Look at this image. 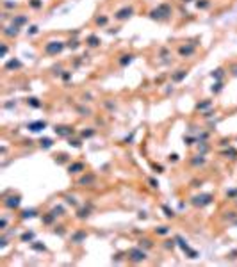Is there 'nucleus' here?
<instances>
[{"instance_id":"2","label":"nucleus","mask_w":237,"mask_h":267,"mask_svg":"<svg viewBox=\"0 0 237 267\" xmlns=\"http://www.w3.org/2000/svg\"><path fill=\"white\" fill-rule=\"evenodd\" d=\"M62 48H64L62 41H50V43L45 45V52L50 53V55H57L59 52H62Z\"/></svg>"},{"instance_id":"40","label":"nucleus","mask_w":237,"mask_h":267,"mask_svg":"<svg viewBox=\"0 0 237 267\" xmlns=\"http://www.w3.org/2000/svg\"><path fill=\"white\" fill-rule=\"evenodd\" d=\"M82 135H84V137H91V135H93V130H87V132H82Z\"/></svg>"},{"instance_id":"13","label":"nucleus","mask_w":237,"mask_h":267,"mask_svg":"<svg viewBox=\"0 0 237 267\" xmlns=\"http://www.w3.org/2000/svg\"><path fill=\"white\" fill-rule=\"evenodd\" d=\"M4 34L5 36H16L18 34V27H7V29H4Z\"/></svg>"},{"instance_id":"5","label":"nucleus","mask_w":237,"mask_h":267,"mask_svg":"<svg viewBox=\"0 0 237 267\" xmlns=\"http://www.w3.org/2000/svg\"><path fill=\"white\" fill-rule=\"evenodd\" d=\"M134 14V9L132 7H123V9H120L118 12H116V20H127V18H130Z\"/></svg>"},{"instance_id":"23","label":"nucleus","mask_w":237,"mask_h":267,"mask_svg":"<svg viewBox=\"0 0 237 267\" xmlns=\"http://www.w3.org/2000/svg\"><path fill=\"white\" fill-rule=\"evenodd\" d=\"M62 212H64V210H62V207H55V208H52V214H54L55 217H57V216H62Z\"/></svg>"},{"instance_id":"3","label":"nucleus","mask_w":237,"mask_h":267,"mask_svg":"<svg viewBox=\"0 0 237 267\" xmlns=\"http://www.w3.org/2000/svg\"><path fill=\"white\" fill-rule=\"evenodd\" d=\"M212 203V194H200L193 198V205L194 207H207Z\"/></svg>"},{"instance_id":"44","label":"nucleus","mask_w":237,"mask_h":267,"mask_svg":"<svg viewBox=\"0 0 237 267\" xmlns=\"http://www.w3.org/2000/svg\"><path fill=\"white\" fill-rule=\"evenodd\" d=\"M150 184H152V187H157V185H159V184H157V182H155V180H153V178H152V180H150Z\"/></svg>"},{"instance_id":"43","label":"nucleus","mask_w":237,"mask_h":267,"mask_svg":"<svg viewBox=\"0 0 237 267\" xmlns=\"http://www.w3.org/2000/svg\"><path fill=\"white\" fill-rule=\"evenodd\" d=\"M5 53H7V46L4 45V46H2V55H5Z\"/></svg>"},{"instance_id":"26","label":"nucleus","mask_w":237,"mask_h":267,"mask_svg":"<svg viewBox=\"0 0 237 267\" xmlns=\"http://www.w3.org/2000/svg\"><path fill=\"white\" fill-rule=\"evenodd\" d=\"M221 87H223V84H221V82H216V84L212 86V91H214V93H219Z\"/></svg>"},{"instance_id":"33","label":"nucleus","mask_w":237,"mask_h":267,"mask_svg":"<svg viewBox=\"0 0 237 267\" xmlns=\"http://www.w3.org/2000/svg\"><path fill=\"white\" fill-rule=\"evenodd\" d=\"M198 7L205 9V7H209V2H207V0H203V2H198Z\"/></svg>"},{"instance_id":"34","label":"nucleus","mask_w":237,"mask_h":267,"mask_svg":"<svg viewBox=\"0 0 237 267\" xmlns=\"http://www.w3.org/2000/svg\"><path fill=\"white\" fill-rule=\"evenodd\" d=\"M29 34H30V36H32V34H37V27H36V25H32V27L29 29Z\"/></svg>"},{"instance_id":"28","label":"nucleus","mask_w":237,"mask_h":267,"mask_svg":"<svg viewBox=\"0 0 237 267\" xmlns=\"http://www.w3.org/2000/svg\"><path fill=\"white\" fill-rule=\"evenodd\" d=\"M155 232H157V233H161V235H166V233H168V232H169V230H168V228H166V226H161V228H157V230H155Z\"/></svg>"},{"instance_id":"41","label":"nucleus","mask_w":237,"mask_h":267,"mask_svg":"<svg viewBox=\"0 0 237 267\" xmlns=\"http://www.w3.org/2000/svg\"><path fill=\"white\" fill-rule=\"evenodd\" d=\"M5 225H7V221H5V219H2V221H0V228H2V230H5Z\"/></svg>"},{"instance_id":"24","label":"nucleus","mask_w":237,"mask_h":267,"mask_svg":"<svg viewBox=\"0 0 237 267\" xmlns=\"http://www.w3.org/2000/svg\"><path fill=\"white\" fill-rule=\"evenodd\" d=\"M32 248H34L36 251H45V249H46L43 244H37V242H32Z\"/></svg>"},{"instance_id":"29","label":"nucleus","mask_w":237,"mask_h":267,"mask_svg":"<svg viewBox=\"0 0 237 267\" xmlns=\"http://www.w3.org/2000/svg\"><path fill=\"white\" fill-rule=\"evenodd\" d=\"M162 210L166 212V216H168V217H173V216H175V212H173V210H169L168 207H162Z\"/></svg>"},{"instance_id":"45","label":"nucleus","mask_w":237,"mask_h":267,"mask_svg":"<svg viewBox=\"0 0 237 267\" xmlns=\"http://www.w3.org/2000/svg\"><path fill=\"white\" fill-rule=\"evenodd\" d=\"M234 75L237 77V66H234Z\"/></svg>"},{"instance_id":"4","label":"nucleus","mask_w":237,"mask_h":267,"mask_svg":"<svg viewBox=\"0 0 237 267\" xmlns=\"http://www.w3.org/2000/svg\"><path fill=\"white\" fill-rule=\"evenodd\" d=\"M145 258H146V253H145L141 248H134V249L128 251V260H130V262H136V264H137V262H143Z\"/></svg>"},{"instance_id":"25","label":"nucleus","mask_w":237,"mask_h":267,"mask_svg":"<svg viewBox=\"0 0 237 267\" xmlns=\"http://www.w3.org/2000/svg\"><path fill=\"white\" fill-rule=\"evenodd\" d=\"M30 5H32L34 9H39V7L43 5V2H41V0H30Z\"/></svg>"},{"instance_id":"18","label":"nucleus","mask_w":237,"mask_h":267,"mask_svg":"<svg viewBox=\"0 0 237 267\" xmlns=\"http://www.w3.org/2000/svg\"><path fill=\"white\" fill-rule=\"evenodd\" d=\"M27 21V18L25 16H18V18H14L12 20V23H14V27H18V25H21V23H25Z\"/></svg>"},{"instance_id":"38","label":"nucleus","mask_w":237,"mask_h":267,"mask_svg":"<svg viewBox=\"0 0 237 267\" xmlns=\"http://www.w3.org/2000/svg\"><path fill=\"white\" fill-rule=\"evenodd\" d=\"M68 46H70V48H77V46H79V41H70Z\"/></svg>"},{"instance_id":"32","label":"nucleus","mask_w":237,"mask_h":267,"mask_svg":"<svg viewBox=\"0 0 237 267\" xmlns=\"http://www.w3.org/2000/svg\"><path fill=\"white\" fill-rule=\"evenodd\" d=\"M96 23H98V25H105V23H107V18H105V16H102V18H98V20H96Z\"/></svg>"},{"instance_id":"31","label":"nucleus","mask_w":237,"mask_h":267,"mask_svg":"<svg viewBox=\"0 0 237 267\" xmlns=\"http://www.w3.org/2000/svg\"><path fill=\"white\" fill-rule=\"evenodd\" d=\"M203 162H205V159H203L202 155H200V159H194V160H193V164H194V166H198V164H203Z\"/></svg>"},{"instance_id":"42","label":"nucleus","mask_w":237,"mask_h":267,"mask_svg":"<svg viewBox=\"0 0 237 267\" xmlns=\"http://www.w3.org/2000/svg\"><path fill=\"white\" fill-rule=\"evenodd\" d=\"M5 7H16V4H12V2H5Z\"/></svg>"},{"instance_id":"7","label":"nucleus","mask_w":237,"mask_h":267,"mask_svg":"<svg viewBox=\"0 0 237 267\" xmlns=\"http://www.w3.org/2000/svg\"><path fill=\"white\" fill-rule=\"evenodd\" d=\"M46 128V123L45 121H32V123H29V130L30 132H41V130H45Z\"/></svg>"},{"instance_id":"9","label":"nucleus","mask_w":237,"mask_h":267,"mask_svg":"<svg viewBox=\"0 0 237 267\" xmlns=\"http://www.w3.org/2000/svg\"><path fill=\"white\" fill-rule=\"evenodd\" d=\"M70 173H80L82 169H84V164L82 162H75V164H70Z\"/></svg>"},{"instance_id":"35","label":"nucleus","mask_w":237,"mask_h":267,"mask_svg":"<svg viewBox=\"0 0 237 267\" xmlns=\"http://www.w3.org/2000/svg\"><path fill=\"white\" fill-rule=\"evenodd\" d=\"M70 144H73L75 148H80V141H77V139H73V141L70 139Z\"/></svg>"},{"instance_id":"1","label":"nucleus","mask_w":237,"mask_h":267,"mask_svg":"<svg viewBox=\"0 0 237 267\" xmlns=\"http://www.w3.org/2000/svg\"><path fill=\"white\" fill-rule=\"evenodd\" d=\"M171 14V5H168V4H161L157 9H153L152 12H150V16L153 18V20H164V18H168Z\"/></svg>"},{"instance_id":"17","label":"nucleus","mask_w":237,"mask_h":267,"mask_svg":"<svg viewBox=\"0 0 237 267\" xmlns=\"http://www.w3.org/2000/svg\"><path fill=\"white\" fill-rule=\"evenodd\" d=\"M82 239H86V233H84V232H79V233L73 235V242H77V244H79Z\"/></svg>"},{"instance_id":"14","label":"nucleus","mask_w":237,"mask_h":267,"mask_svg":"<svg viewBox=\"0 0 237 267\" xmlns=\"http://www.w3.org/2000/svg\"><path fill=\"white\" fill-rule=\"evenodd\" d=\"M87 43H89V46H98V45H100V39H98L96 36H89V37H87Z\"/></svg>"},{"instance_id":"8","label":"nucleus","mask_w":237,"mask_h":267,"mask_svg":"<svg viewBox=\"0 0 237 267\" xmlns=\"http://www.w3.org/2000/svg\"><path fill=\"white\" fill-rule=\"evenodd\" d=\"M4 205H5L7 208H18V207H20V196H11V198H7V200L4 201Z\"/></svg>"},{"instance_id":"27","label":"nucleus","mask_w":237,"mask_h":267,"mask_svg":"<svg viewBox=\"0 0 237 267\" xmlns=\"http://www.w3.org/2000/svg\"><path fill=\"white\" fill-rule=\"evenodd\" d=\"M212 77H214V78H221V77H223V69H216V71H212Z\"/></svg>"},{"instance_id":"15","label":"nucleus","mask_w":237,"mask_h":267,"mask_svg":"<svg viewBox=\"0 0 237 267\" xmlns=\"http://www.w3.org/2000/svg\"><path fill=\"white\" fill-rule=\"evenodd\" d=\"M186 73H187L186 69H178V73H177V75H173V80H175V82H178V80H182V78L186 77Z\"/></svg>"},{"instance_id":"6","label":"nucleus","mask_w":237,"mask_h":267,"mask_svg":"<svg viewBox=\"0 0 237 267\" xmlns=\"http://www.w3.org/2000/svg\"><path fill=\"white\" fill-rule=\"evenodd\" d=\"M54 130H55V134H57V135H61V137H68V135H71V134H73V128H71V127H64V125L55 127Z\"/></svg>"},{"instance_id":"30","label":"nucleus","mask_w":237,"mask_h":267,"mask_svg":"<svg viewBox=\"0 0 237 267\" xmlns=\"http://www.w3.org/2000/svg\"><path fill=\"white\" fill-rule=\"evenodd\" d=\"M225 155H230V159H234V157H236V155H237V151H236V150H234V148H230L228 151H225Z\"/></svg>"},{"instance_id":"19","label":"nucleus","mask_w":237,"mask_h":267,"mask_svg":"<svg viewBox=\"0 0 237 267\" xmlns=\"http://www.w3.org/2000/svg\"><path fill=\"white\" fill-rule=\"evenodd\" d=\"M36 214H37L36 210H23V214H21V217H23V219H27V217H34Z\"/></svg>"},{"instance_id":"36","label":"nucleus","mask_w":237,"mask_h":267,"mask_svg":"<svg viewBox=\"0 0 237 267\" xmlns=\"http://www.w3.org/2000/svg\"><path fill=\"white\" fill-rule=\"evenodd\" d=\"M66 201H68V203H71V205H77V201H75V198H73V196H66Z\"/></svg>"},{"instance_id":"11","label":"nucleus","mask_w":237,"mask_h":267,"mask_svg":"<svg viewBox=\"0 0 237 267\" xmlns=\"http://www.w3.org/2000/svg\"><path fill=\"white\" fill-rule=\"evenodd\" d=\"M178 52H180V55H182V57H184V55H191V53L194 52V46H182Z\"/></svg>"},{"instance_id":"20","label":"nucleus","mask_w":237,"mask_h":267,"mask_svg":"<svg viewBox=\"0 0 237 267\" xmlns=\"http://www.w3.org/2000/svg\"><path fill=\"white\" fill-rule=\"evenodd\" d=\"M32 239H34V233H32V232H27V233H23V235H21V241H23V242H27V241L30 242Z\"/></svg>"},{"instance_id":"39","label":"nucleus","mask_w":237,"mask_h":267,"mask_svg":"<svg viewBox=\"0 0 237 267\" xmlns=\"http://www.w3.org/2000/svg\"><path fill=\"white\" fill-rule=\"evenodd\" d=\"M209 105H211V102H203V103H200V105H198V109H207Z\"/></svg>"},{"instance_id":"37","label":"nucleus","mask_w":237,"mask_h":267,"mask_svg":"<svg viewBox=\"0 0 237 267\" xmlns=\"http://www.w3.org/2000/svg\"><path fill=\"white\" fill-rule=\"evenodd\" d=\"M89 216V210L86 208V210H80V214H79V217H87Z\"/></svg>"},{"instance_id":"10","label":"nucleus","mask_w":237,"mask_h":267,"mask_svg":"<svg viewBox=\"0 0 237 267\" xmlns=\"http://www.w3.org/2000/svg\"><path fill=\"white\" fill-rule=\"evenodd\" d=\"M5 68H7V69H16V68H21V62H20L18 59H12V61H9V62L5 64Z\"/></svg>"},{"instance_id":"12","label":"nucleus","mask_w":237,"mask_h":267,"mask_svg":"<svg viewBox=\"0 0 237 267\" xmlns=\"http://www.w3.org/2000/svg\"><path fill=\"white\" fill-rule=\"evenodd\" d=\"M95 182V176L93 175H87V176H82L80 180H79V184L80 185H86V184H93Z\"/></svg>"},{"instance_id":"21","label":"nucleus","mask_w":237,"mask_h":267,"mask_svg":"<svg viewBox=\"0 0 237 267\" xmlns=\"http://www.w3.org/2000/svg\"><path fill=\"white\" fill-rule=\"evenodd\" d=\"M130 61H132V55H123V59H120V64H121V66H127Z\"/></svg>"},{"instance_id":"16","label":"nucleus","mask_w":237,"mask_h":267,"mask_svg":"<svg viewBox=\"0 0 237 267\" xmlns=\"http://www.w3.org/2000/svg\"><path fill=\"white\" fill-rule=\"evenodd\" d=\"M27 103H29L30 107H36V109H37V107H41V102H39L37 98H29V100H27Z\"/></svg>"},{"instance_id":"22","label":"nucleus","mask_w":237,"mask_h":267,"mask_svg":"<svg viewBox=\"0 0 237 267\" xmlns=\"http://www.w3.org/2000/svg\"><path fill=\"white\" fill-rule=\"evenodd\" d=\"M52 139H41V148H52Z\"/></svg>"}]
</instances>
